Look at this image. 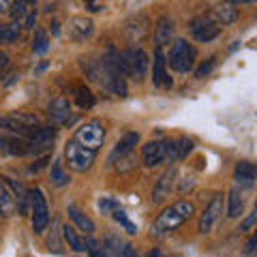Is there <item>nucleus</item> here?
Wrapping results in <instances>:
<instances>
[{
  "label": "nucleus",
  "mask_w": 257,
  "mask_h": 257,
  "mask_svg": "<svg viewBox=\"0 0 257 257\" xmlns=\"http://www.w3.org/2000/svg\"><path fill=\"white\" fill-rule=\"evenodd\" d=\"M193 214H195V206L191 202H184V199L167 206L155 219V223H152V236H165L167 231H174L184 221H189Z\"/></svg>",
  "instance_id": "1"
},
{
  "label": "nucleus",
  "mask_w": 257,
  "mask_h": 257,
  "mask_svg": "<svg viewBox=\"0 0 257 257\" xmlns=\"http://www.w3.org/2000/svg\"><path fill=\"white\" fill-rule=\"evenodd\" d=\"M195 58H197L195 47H193L189 41H184V39H176L170 47V54L165 56L167 64H170L174 71H178V73L191 71L193 64H195Z\"/></svg>",
  "instance_id": "2"
},
{
  "label": "nucleus",
  "mask_w": 257,
  "mask_h": 257,
  "mask_svg": "<svg viewBox=\"0 0 257 257\" xmlns=\"http://www.w3.org/2000/svg\"><path fill=\"white\" fill-rule=\"evenodd\" d=\"M64 161H67L69 170L84 174L90 170L94 163V150L82 146V144L75 140H71V142H67V146H64Z\"/></svg>",
  "instance_id": "3"
},
{
  "label": "nucleus",
  "mask_w": 257,
  "mask_h": 257,
  "mask_svg": "<svg viewBox=\"0 0 257 257\" xmlns=\"http://www.w3.org/2000/svg\"><path fill=\"white\" fill-rule=\"evenodd\" d=\"M30 221L35 234H43L50 225V206L41 189L30 191Z\"/></svg>",
  "instance_id": "4"
},
{
  "label": "nucleus",
  "mask_w": 257,
  "mask_h": 257,
  "mask_svg": "<svg viewBox=\"0 0 257 257\" xmlns=\"http://www.w3.org/2000/svg\"><path fill=\"white\" fill-rule=\"evenodd\" d=\"M26 142H28V152H45L54 148L56 142V128L54 126H32L26 133Z\"/></svg>",
  "instance_id": "5"
},
{
  "label": "nucleus",
  "mask_w": 257,
  "mask_h": 257,
  "mask_svg": "<svg viewBox=\"0 0 257 257\" xmlns=\"http://www.w3.org/2000/svg\"><path fill=\"white\" fill-rule=\"evenodd\" d=\"M103 140H105V128L99 120H92V122L82 124L75 131V142H79L82 146L90 148V150H99L103 146Z\"/></svg>",
  "instance_id": "6"
},
{
  "label": "nucleus",
  "mask_w": 257,
  "mask_h": 257,
  "mask_svg": "<svg viewBox=\"0 0 257 257\" xmlns=\"http://www.w3.org/2000/svg\"><path fill=\"white\" fill-rule=\"evenodd\" d=\"M124 64H126V75L133 77L135 82H144L148 73V54L140 47H131L124 52Z\"/></svg>",
  "instance_id": "7"
},
{
  "label": "nucleus",
  "mask_w": 257,
  "mask_h": 257,
  "mask_svg": "<svg viewBox=\"0 0 257 257\" xmlns=\"http://www.w3.org/2000/svg\"><path fill=\"white\" fill-rule=\"evenodd\" d=\"M189 32L193 35L195 41L210 43V41H214V39L221 35V26H219V24H214L210 18H195L191 22Z\"/></svg>",
  "instance_id": "8"
},
{
  "label": "nucleus",
  "mask_w": 257,
  "mask_h": 257,
  "mask_svg": "<svg viewBox=\"0 0 257 257\" xmlns=\"http://www.w3.org/2000/svg\"><path fill=\"white\" fill-rule=\"evenodd\" d=\"M221 214H223V195H214L212 202L204 208L202 216H199V225H197L199 234H210L214 229V225L219 223Z\"/></svg>",
  "instance_id": "9"
},
{
  "label": "nucleus",
  "mask_w": 257,
  "mask_h": 257,
  "mask_svg": "<svg viewBox=\"0 0 257 257\" xmlns=\"http://www.w3.org/2000/svg\"><path fill=\"white\" fill-rule=\"evenodd\" d=\"M35 124H37V118L32 114H24V111H15V114L0 118V126L7 128V131L20 133V135H26Z\"/></svg>",
  "instance_id": "10"
},
{
  "label": "nucleus",
  "mask_w": 257,
  "mask_h": 257,
  "mask_svg": "<svg viewBox=\"0 0 257 257\" xmlns=\"http://www.w3.org/2000/svg\"><path fill=\"white\" fill-rule=\"evenodd\" d=\"M174 178H176V165H170L167 170L161 174V178L157 180L155 189H152V204H161L170 197L172 187H174Z\"/></svg>",
  "instance_id": "11"
},
{
  "label": "nucleus",
  "mask_w": 257,
  "mask_h": 257,
  "mask_svg": "<svg viewBox=\"0 0 257 257\" xmlns=\"http://www.w3.org/2000/svg\"><path fill=\"white\" fill-rule=\"evenodd\" d=\"M150 30V22L146 15H135V18H131L126 24H124V37L128 43H140L146 39Z\"/></svg>",
  "instance_id": "12"
},
{
  "label": "nucleus",
  "mask_w": 257,
  "mask_h": 257,
  "mask_svg": "<svg viewBox=\"0 0 257 257\" xmlns=\"http://www.w3.org/2000/svg\"><path fill=\"white\" fill-rule=\"evenodd\" d=\"M92 32H94V22L90 18H86V15H75V18L69 20V37L73 41L82 43L92 37Z\"/></svg>",
  "instance_id": "13"
},
{
  "label": "nucleus",
  "mask_w": 257,
  "mask_h": 257,
  "mask_svg": "<svg viewBox=\"0 0 257 257\" xmlns=\"http://www.w3.org/2000/svg\"><path fill=\"white\" fill-rule=\"evenodd\" d=\"M47 118L52 120L54 126H60V124H67L71 120V103L67 99H54L50 105H47Z\"/></svg>",
  "instance_id": "14"
},
{
  "label": "nucleus",
  "mask_w": 257,
  "mask_h": 257,
  "mask_svg": "<svg viewBox=\"0 0 257 257\" xmlns=\"http://www.w3.org/2000/svg\"><path fill=\"white\" fill-rule=\"evenodd\" d=\"M152 84L172 88V77H167V60L161 47L155 50V64H152Z\"/></svg>",
  "instance_id": "15"
},
{
  "label": "nucleus",
  "mask_w": 257,
  "mask_h": 257,
  "mask_svg": "<svg viewBox=\"0 0 257 257\" xmlns=\"http://www.w3.org/2000/svg\"><path fill=\"white\" fill-rule=\"evenodd\" d=\"M255 178H257V170L251 161H240L234 170V180L244 189H251L255 184Z\"/></svg>",
  "instance_id": "16"
},
{
  "label": "nucleus",
  "mask_w": 257,
  "mask_h": 257,
  "mask_svg": "<svg viewBox=\"0 0 257 257\" xmlns=\"http://www.w3.org/2000/svg\"><path fill=\"white\" fill-rule=\"evenodd\" d=\"M142 157H144V165L146 167H155L161 161L165 159V146L163 142H148L142 148Z\"/></svg>",
  "instance_id": "17"
},
{
  "label": "nucleus",
  "mask_w": 257,
  "mask_h": 257,
  "mask_svg": "<svg viewBox=\"0 0 257 257\" xmlns=\"http://www.w3.org/2000/svg\"><path fill=\"white\" fill-rule=\"evenodd\" d=\"M238 9L234 5H219L214 7L212 13H210V20L214 24H219V26H229V24H234L238 20Z\"/></svg>",
  "instance_id": "18"
},
{
  "label": "nucleus",
  "mask_w": 257,
  "mask_h": 257,
  "mask_svg": "<svg viewBox=\"0 0 257 257\" xmlns=\"http://www.w3.org/2000/svg\"><path fill=\"white\" fill-rule=\"evenodd\" d=\"M174 30H176V26H174V22L170 20V18H159L157 20V26H155V43H157V47H163L165 43H170L172 41V37H174Z\"/></svg>",
  "instance_id": "19"
},
{
  "label": "nucleus",
  "mask_w": 257,
  "mask_h": 257,
  "mask_svg": "<svg viewBox=\"0 0 257 257\" xmlns=\"http://www.w3.org/2000/svg\"><path fill=\"white\" fill-rule=\"evenodd\" d=\"M18 212V204H15V197L9 189V184L5 182V178H0V214L3 216H11Z\"/></svg>",
  "instance_id": "20"
},
{
  "label": "nucleus",
  "mask_w": 257,
  "mask_h": 257,
  "mask_svg": "<svg viewBox=\"0 0 257 257\" xmlns=\"http://www.w3.org/2000/svg\"><path fill=\"white\" fill-rule=\"evenodd\" d=\"M5 182L9 184V189H11L13 197H15V204H18V212H20V214H26V212H28V204H30V191H26L20 182H15V180H11V178H5Z\"/></svg>",
  "instance_id": "21"
},
{
  "label": "nucleus",
  "mask_w": 257,
  "mask_h": 257,
  "mask_svg": "<svg viewBox=\"0 0 257 257\" xmlns=\"http://www.w3.org/2000/svg\"><path fill=\"white\" fill-rule=\"evenodd\" d=\"M67 212H69V216L75 221V225H77V227L82 229V231H86L88 236H92V234H94V229H96V227H94V221H92L88 214H84L82 210H79L75 204H69Z\"/></svg>",
  "instance_id": "22"
},
{
  "label": "nucleus",
  "mask_w": 257,
  "mask_h": 257,
  "mask_svg": "<svg viewBox=\"0 0 257 257\" xmlns=\"http://www.w3.org/2000/svg\"><path fill=\"white\" fill-rule=\"evenodd\" d=\"M138 142H140V135L138 133H126L124 138L116 144V148H114V152H111V157H109V163H114L118 157L122 159L124 155H128V152L133 150V146H138Z\"/></svg>",
  "instance_id": "23"
},
{
  "label": "nucleus",
  "mask_w": 257,
  "mask_h": 257,
  "mask_svg": "<svg viewBox=\"0 0 257 257\" xmlns=\"http://www.w3.org/2000/svg\"><path fill=\"white\" fill-rule=\"evenodd\" d=\"M244 210V197L240 189H231L229 195H227V216L229 219H238Z\"/></svg>",
  "instance_id": "24"
},
{
  "label": "nucleus",
  "mask_w": 257,
  "mask_h": 257,
  "mask_svg": "<svg viewBox=\"0 0 257 257\" xmlns=\"http://www.w3.org/2000/svg\"><path fill=\"white\" fill-rule=\"evenodd\" d=\"M62 231V238L67 240L69 248H73L75 253H86V244H84V238L77 234V231L73 227H69V225H64V227H60Z\"/></svg>",
  "instance_id": "25"
},
{
  "label": "nucleus",
  "mask_w": 257,
  "mask_h": 257,
  "mask_svg": "<svg viewBox=\"0 0 257 257\" xmlns=\"http://www.w3.org/2000/svg\"><path fill=\"white\" fill-rule=\"evenodd\" d=\"M50 182L54 187H64V184L71 182V176L64 172L62 167V161H54L52 163V170H50Z\"/></svg>",
  "instance_id": "26"
},
{
  "label": "nucleus",
  "mask_w": 257,
  "mask_h": 257,
  "mask_svg": "<svg viewBox=\"0 0 257 257\" xmlns=\"http://www.w3.org/2000/svg\"><path fill=\"white\" fill-rule=\"evenodd\" d=\"M22 35V26L20 22H11V24H5V26H0V41L5 43H15Z\"/></svg>",
  "instance_id": "27"
},
{
  "label": "nucleus",
  "mask_w": 257,
  "mask_h": 257,
  "mask_svg": "<svg viewBox=\"0 0 257 257\" xmlns=\"http://www.w3.org/2000/svg\"><path fill=\"white\" fill-rule=\"evenodd\" d=\"M122 248H124L122 240H120L118 236H114V234H109L105 240H103L101 255H122Z\"/></svg>",
  "instance_id": "28"
},
{
  "label": "nucleus",
  "mask_w": 257,
  "mask_h": 257,
  "mask_svg": "<svg viewBox=\"0 0 257 257\" xmlns=\"http://www.w3.org/2000/svg\"><path fill=\"white\" fill-rule=\"evenodd\" d=\"M75 101H77V105L82 109H90L94 105V94L88 90L86 86H77L75 88Z\"/></svg>",
  "instance_id": "29"
},
{
  "label": "nucleus",
  "mask_w": 257,
  "mask_h": 257,
  "mask_svg": "<svg viewBox=\"0 0 257 257\" xmlns=\"http://www.w3.org/2000/svg\"><path fill=\"white\" fill-rule=\"evenodd\" d=\"M47 47H50L47 35H45L41 28H37V32H35V41H32V52H35V54H43V52H47Z\"/></svg>",
  "instance_id": "30"
},
{
  "label": "nucleus",
  "mask_w": 257,
  "mask_h": 257,
  "mask_svg": "<svg viewBox=\"0 0 257 257\" xmlns=\"http://www.w3.org/2000/svg\"><path fill=\"white\" fill-rule=\"evenodd\" d=\"M111 214H114V219L120 223V225H122V227L126 229V234H131V236H135V234H138V227H135V225L131 223V221H128V216L122 212V210H120V208H116V210L114 212H111Z\"/></svg>",
  "instance_id": "31"
},
{
  "label": "nucleus",
  "mask_w": 257,
  "mask_h": 257,
  "mask_svg": "<svg viewBox=\"0 0 257 257\" xmlns=\"http://www.w3.org/2000/svg\"><path fill=\"white\" fill-rule=\"evenodd\" d=\"M58 238H60V234H58V223H54L52 234H50V238H47V246H50L52 253H62V244H60Z\"/></svg>",
  "instance_id": "32"
},
{
  "label": "nucleus",
  "mask_w": 257,
  "mask_h": 257,
  "mask_svg": "<svg viewBox=\"0 0 257 257\" xmlns=\"http://www.w3.org/2000/svg\"><path fill=\"white\" fill-rule=\"evenodd\" d=\"M9 152L11 155H28V142L26 140H11L9 142Z\"/></svg>",
  "instance_id": "33"
},
{
  "label": "nucleus",
  "mask_w": 257,
  "mask_h": 257,
  "mask_svg": "<svg viewBox=\"0 0 257 257\" xmlns=\"http://www.w3.org/2000/svg\"><path fill=\"white\" fill-rule=\"evenodd\" d=\"M9 13L13 15V18L15 20H18L20 22V18H26V15H28V9H26V3H22V0H20V3H15V5H11V9H9Z\"/></svg>",
  "instance_id": "34"
},
{
  "label": "nucleus",
  "mask_w": 257,
  "mask_h": 257,
  "mask_svg": "<svg viewBox=\"0 0 257 257\" xmlns=\"http://www.w3.org/2000/svg\"><path fill=\"white\" fill-rule=\"evenodd\" d=\"M99 208H101V212H103V214H109V212H114L116 208H120V206H118L116 199H111V197H103L101 202H99Z\"/></svg>",
  "instance_id": "35"
},
{
  "label": "nucleus",
  "mask_w": 257,
  "mask_h": 257,
  "mask_svg": "<svg viewBox=\"0 0 257 257\" xmlns=\"http://www.w3.org/2000/svg\"><path fill=\"white\" fill-rule=\"evenodd\" d=\"M212 69H214V58H208L206 62H202V64H199V69L195 71V77H197V79H202L204 75H208V73H210Z\"/></svg>",
  "instance_id": "36"
},
{
  "label": "nucleus",
  "mask_w": 257,
  "mask_h": 257,
  "mask_svg": "<svg viewBox=\"0 0 257 257\" xmlns=\"http://www.w3.org/2000/svg\"><path fill=\"white\" fill-rule=\"evenodd\" d=\"M193 150V142L189 138H182L180 140V146H178V159H184Z\"/></svg>",
  "instance_id": "37"
},
{
  "label": "nucleus",
  "mask_w": 257,
  "mask_h": 257,
  "mask_svg": "<svg viewBox=\"0 0 257 257\" xmlns=\"http://www.w3.org/2000/svg\"><path fill=\"white\" fill-rule=\"evenodd\" d=\"M165 146V157L167 159H178V144L176 142H163Z\"/></svg>",
  "instance_id": "38"
},
{
  "label": "nucleus",
  "mask_w": 257,
  "mask_h": 257,
  "mask_svg": "<svg viewBox=\"0 0 257 257\" xmlns=\"http://www.w3.org/2000/svg\"><path fill=\"white\" fill-rule=\"evenodd\" d=\"M253 225H255V212H251L242 223H240V231H248V229L253 227Z\"/></svg>",
  "instance_id": "39"
},
{
  "label": "nucleus",
  "mask_w": 257,
  "mask_h": 257,
  "mask_svg": "<svg viewBox=\"0 0 257 257\" xmlns=\"http://www.w3.org/2000/svg\"><path fill=\"white\" fill-rule=\"evenodd\" d=\"M47 161H50V155H45V157H41V159H39V161H37V163H32V165H30V172H39V170H43V167H45V163H47Z\"/></svg>",
  "instance_id": "40"
},
{
  "label": "nucleus",
  "mask_w": 257,
  "mask_h": 257,
  "mask_svg": "<svg viewBox=\"0 0 257 257\" xmlns=\"http://www.w3.org/2000/svg\"><path fill=\"white\" fill-rule=\"evenodd\" d=\"M193 187H195V180H193V178H184V182L180 184V189H178V191H180V195H184V193H187V189L191 191Z\"/></svg>",
  "instance_id": "41"
},
{
  "label": "nucleus",
  "mask_w": 257,
  "mask_h": 257,
  "mask_svg": "<svg viewBox=\"0 0 257 257\" xmlns=\"http://www.w3.org/2000/svg\"><path fill=\"white\" fill-rule=\"evenodd\" d=\"M255 244H257V236H253V238H251V240H248V242H246L244 253H248V255H251V253H255Z\"/></svg>",
  "instance_id": "42"
},
{
  "label": "nucleus",
  "mask_w": 257,
  "mask_h": 257,
  "mask_svg": "<svg viewBox=\"0 0 257 257\" xmlns=\"http://www.w3.org/2000/svg\"><path fill=\"white\" fill-rule=\"evenodd\" d=\"M35 22H37V13H28L26 15V28H35Z\"/></svg>",
  "instance_id": "43"
},
{
  "label": "nucleus",
  "mask_w": 257,
  "mask_h": 257,
  "mask_svg": "<svg viewBox=\"0 0 257 257\" xmlns=\"http://www.w3.org/2000/svg\"><path fill=\"white\" fill-rule=\"evenodd\" d=\"M11 9V5H9V0H0V15H7Z\"/></svg>",
  "instance_id": "44"
},
{
  "label": "nucleus",
  "mask_w": 257,
  "mask_h": 257,
  "mask_svg": "<svg viewBox=\"0 0 257 257\" xmlns=\"http://www.w3.org/2000/svg\"><path fill=\"white\" fill-rule=\"evenodd\" d=\"M7 62H9V56L5 52H0V67H7Z\"/></svg>",
  "instance_id": "45"
},
{
  "label": "nucleus",
  "mask_w": 257,
  "mask_h": 257,
  "mask_svg": "<svg viewBox=\"0 0 257 257\" xmlns=\"http://www.w3.org/2000/svg\"><path fill=\"white\" fill-rule=\"evenodd\" d=\"M234 3H240V5H251V3H255V0H234Z\"/></svg>",
  "instance_id": "46"
},
{
  "label": "nucleus",
  "mask_w": 257,
  "mask_h": 257,
  "mask_svg": "<svg viewBox=\"0 0 257 257\" xmlns=\"http://www.w3.org/2000/svg\"><path fill=\"white\" fill-rule=\"evenodd\" d=\"M22 3H26V5H28V3H37V0H22Z\"/></svg>",
  "instance_id": "47"
}]
</instances>
